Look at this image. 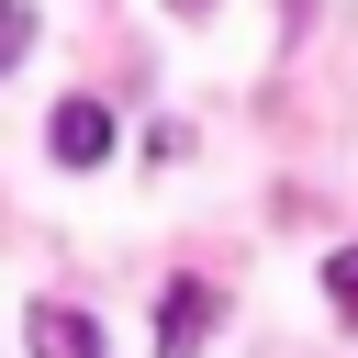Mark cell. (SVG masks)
Wrapping results in <instances>:
<instances>
[{
  "label": "cell",
  "mask_w": 358,
  "mask_h": 358,
  "mask_svg": "<svg viewBox=\"0 0 358 358\" xmlns=\"http://www.w3.org/2000/svg\"><path fill=\"white\" fill-rule=\"evenodd\" d=\"M22 347H34V358H112V336H101L78 302H22Z\"/></svg>",
  "instance_id": "cell-1"
},
{
  "label": "cell",
  "mask_w": 358,
  "mask_h": 358,
  "mask_svg": "<svg viewBox=\"0 0 358 358\" xmlns=\"http://www.w3.org/2000/svg\"><path fill=\"white\" fill-rule=\"evenodd\" d=\"M45 145H56V168H101V157H112V112H101V101L78 90V101H56Z\"/></svg>",
  "instance_id": "cell-2"
},
{
  "label": "cell",
  "mask_w": 358,
  "mask_h": 358,
  "mask_svg": "<svg viewBox=\"0 0 358 358\" xmlns=\"http://www.w3.org/2000/svg\"><path fill=\"white\" fill-rule=\"evenodd\" d=\"M213 313H224V291H213V280H179V291L157 302V358H190V347L213 336Z\"/></svg>",
  "instance_id": "cell-3"
},
{
  "label": "cell",
  "mask_w": 358,
  "mask_h": 358,
  "mask_svg": "<svg viewBox=\"0 0 358 358\" xmlns=\"http://www.w3.org/2000/svg\"><path fill=\"white\" fill-rule=\"evenodd\" d=\"M324 302H336V313H358V246H336V257H324Z\"/></svg>",
  "instance_id": "cell-4"
}]
</instances>
